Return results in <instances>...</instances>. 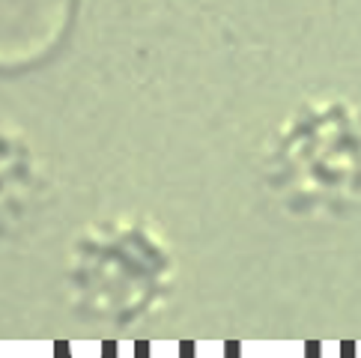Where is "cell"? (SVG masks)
<instances>
[{
	"label": "cell",
	"instance_id": "obj_3",
	"mask_svg": "<svg viewBox=\"0 0 361 358\" xmlns=\"http://www.w3.org/2000/svg\"><path fill=\"white\" fill-rule=\"evenodd\" d=\"M81 0H0V72L42 66L63 48Z\"/></svg>",
	"mask_w": 361,
	"mask_h": 358
},
{
	"label": "cell",
	"instance_id": "obj_2",
	"mask_svg": "<svg viewBox=\"0 0 361 358\" xmlns=\"http://www.w3.org/2000/svg\"><path fill=\"white\" fill-rule=\"evenodd\" d=\"M269 185L290 212H334L361 195V135L341 101L302 108L269 156Z\"/></svg>",
	"mask_w": 361,
	"mask_h": 358
},
{
	"label": "cell",
	"instance_id": "obj_1",
	"mask_svg": "<svg viewBox=\"0 0 361 358\" xmlns=\"http://www.w3.org/2000/svg\"><path fill=\"white\" fill-rule=\"evenodd\" d=\"M176 272L171 245L147 221L99 218L84 224L69 245V304L87 323L126 331L164 308Z\"/></svg>",
	"mask_w": 361,
	"mask_h": 358
},
{
	"label": "cell",
	"instance_id": "obj_4",
	"mask_svg": "<svg viewBox=\"0 0 361 358\" xmlns=\"http://www.w3.org/2000/svg\"><path fill=\"white\" fill-rule=\"evenodd\" d=\"M42 188V164L27 135L12 123H0V239L21 227Z\"/></svg>",
	"mask_w": 361,
	"mask_h": 358
}]
</instances>
